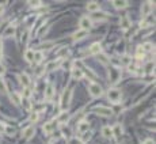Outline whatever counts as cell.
Listing matches in <instances>:
<instances>
[{"label":"cell","mask_w":156,"mask_h":144,"mask_svg":"<svg viewBox=\"0 0 156 144\" xmlns=\"http://www.w3.org/2000/svg\"><path fill=\"white\" fill-rule=\"evenodd\" d=\"M72 95H73V90L72 88H67L65 91H64L63 97H61V102H60L63 109H67L69 106V103H71V101H72Z\"/></svg>","instance_id":"1"},{"label":"cell","mask_w":156,"mask_h":144,"mask_svg":"<svg viewBox=\"0 0 156 144\" xmlns=\"http://www.w3.org/2000/svg\"><path fill=\"white\" fill-rule=\"evenodd\" d=\"M107 97H109V99L113 103H118V102H121L122 94H121V91L118 88H110L109 92H107Z\"/></svg>","instance_id":"2"},{"label":"cell","mask_w":156,"mask_h":144,"mask_svg":"<svg viewBox=\"0 0 156 144\" xmlns=\"http://www.w3.org/2000/svg\"><path fill=\"white\" fill-rule=\"evenodd\" d=\"M109 76H110V83L114 84L121 79V69L115 67H110L109 69Z\"/></svg>","instance_id":"3"},{"label":"cell","mask_w":156,"mask_h":144,"mask_svg":"<svg viewBox=\"0 0 156 144\" xmlns=\"http://www.w3.org/2000/svg\"><path fill=\"white\" fill-rule=\"evenodd\" d=\"M88 91H90L91 97L98 98V97H101L102 95V87L99 86L98 83H91L90 87H88Z\"/></svg>","instance_id":"4"},{"label":"cell","mask_w":156,"mask_h":144,"mask_svg":"<svg viewBox=\"0 0 156 144\" xmlns=\"http://www.w3.org/2000/svg\"><path fill=\"white\" fill-rule=\"evenodd\" d=\"M95 113L101 117H111L113 116V110L110 107H106V106H98V107H95Z\"/></svg>","instance_id":"5"},{"label":"cell","mask_w":156,"mask_h":144,"mask_svg":"<svg viewBox=\"0 0 156 144\" xmlns=\"http://www.w3.org/2000/svg\"><path fill=\"white\" fill-rule=\"evenodd\" d=\"M80 29L84 30V31H88V30L92 27V21H91V18H88V16H82L80 18Z\"/></svg>","instance_id":"6"},{"label":"cell","mask_w":156,"mask_h":144,"mask_svg":"<svg viewBox=\"0 0 156 144\" xmlns=\"http://www.w3.org/2000/svg\"><path fill=\"white\" fill-rule=\"evenodd\" d=\"M56 126H57V121L45 122V125H44V128H42V130L45 132V135H50V133H52L53 130L56 129Z\"/></svg>","instance_id":"7"},{"label":"cell","mask_w":156,"mask_h":144,"mask_svg":"<svg viewBox=\"0 0 156 144\" xmlns=\"http://www.w3.org/2000/svg\"><path fill=\"white\" fill-rule=\"evenodd\" d=\"M68 120H69L68 111L63 110V111H60V114L57 116V120H56V121H57L58 124H67V122H68Z\"/></svg>","instance_id":"8"},{"label":"cell","mask_w":156,"mask_h":144,"mask_svg":"<svg viewBox=\"0 0 156 144\" xmlns=\"http://www.w3.org/2000/svg\"><path fill=\"white\" fill-rule=\"evenodd\" d=\"M151 11H152V3H151V2H145L144 4H142V7H141V14H142V16L145 18L147 15H149Z\"/></svg>","instance_id":"9"},{"label":"cell","mask_w":156,"mask_h":144,"mask_svg":"<svg viewBox=\"0 0 156 144\" xmlns=\"http://www.w3.org/2000/svg\"><path fill=\"white\" fill-rule=\"evenodd\" d=\"M34 133H36V129H34V126L26 128V129L23 130V139H25V140H30V139L34 136Z\"/></svg>","instance_id":"10"},{"label":"cell","mask_w":156,"mask_h":144,"mask_svg":"<svg viewBox=\"0 0 156 144\" xmlns=\"http://www.w3.org/2000/svg\"><path fill=\"white\" fill-rule=\"evenodd\" d=\"M88 128H90V124L87 121H80L77 124V132L79 133H86L88 132Z\"/></svg>","instance_id":"11"},{"label":"cell","mask_w":156,"mask_h":144,"mask_svg":"<svg viewBox=\"0 0 156 144\" xmlns=\"http://www.w3.org/2000/svg\"><path fill=\"white\" fill-rule=\"evenodd\" d=\"M72 78L76 79V80H80V79L84 78V72L80 68H72Z\"/></svg>","instance_id":"12"},{"label":"cell","mask_w":156,"mask_h":144,"mask_svg":"<svg viewBox=\"0 0 156 144\" xmlns=\"http://www.w3.org/2000/svg\"><path fill=\"white\" fill-rule=\"evenodd\" d=\"M111 3H113V7L117 8V10L126 8V7H128V4H129V3L125 2V0H114V2H111Z\"/></svg>","instance_id":"13"},{"label":"cell","mask_w":156,"mask_h":144,"mask_svg":"<svg viewBox=\"0 0 156 144\" xmlns=\"http://www.w3.org/2000/svg\"><path fill=\"white\" fill-rule=\"evenodd\" d=\"M53 97H55V87H53L52 84H49V86L45 88V98H46L48 101H50Z\"/></svg>","instance_id":"14"},{"label":"cell","mask_w":156,"mask_h":144,"mask_svg":"<svg viewBox=\"0 0 156 144\" xmlns=\"http://www.w3.org/2000/svg\"><path fill=\"white\" fill-rule=\"evenodd\" d=\"M101 50H102V46H101V43L99 42H95V43H92V45L90 46V54H99L101 53Z\"/></svg>","instance_id":"15"},{"label":"cell","mask_w":156,"mask_h":144,"mask_svg":"<svg viewBox=\"0 0 156 144\" xmlns=\"http://www.w3.org/2000/svg\"><path fill=\"white\" fill-rule=\"evenodd\" d=\"M15 30H17V27H15V24H10V26H7V29L4 30V33H3V35L4 37H11V35H14L15 34Z\"/></svg>","instance_id":"16"},{"label":"cell","mask_w":156,"mask_h":144,"mask_svg":"<svg viewBox=\"0 0 156 144\" xmlns=\"http://www.w3.org/2000/svg\"><path fill=\"white\" fill-rule=\"evenodd\" d=\"M61 62H63V59H58L57 61H52V62H49V64L46 65V69L48 71H53V69H56V68H58L61 65Z\"/></svg>","instance_id":"17"},{"label":"cell","mask_w":156,"mask_h":144,"mask_svg":"<svg viewBox=\"0 0 156 144\" xmlns=\"http://www.w3.org/2000/svg\"><path fill=\"white\" fill-rule=\"evenodd\" d=\"M102 136L105 139H111L113 137V130L110 126H103L102 128Z\"/></svg>","instance_id":"18"},{"label":"cell","mask_w":156,"mask_h":144,"mask_svg":"<svg viewBox=\"0 0 156 144\" xmlns=\"http://www.w3.org/2000/svg\"><path fill=\"white\" fill-rule=\"evenodd\" d=\"M87 10L90 11V12H98L99 11V3L96 2H90L87 4Z\"/></svg>","instance_id":"19"},{"label":"cell","mask_w":156,"mask_h":144,"mask_svg":"<svg viewBox=\"0 0 156 144\" xmlns=\"http://www.w3.org/2000/svg\"><path fill=\"white\" fill-rule=\"evenodd\" d=\"M111 130H113V136H115L117 139H120L121 135H122V126L120 124H117L114 128H111Z\"/></svg>","instance_id":"20"},{"label":"cell","mask_w":156,"mask_h":144,"mask_svg":"<svg viewBox=\"0 0 156 144\" xmlns=\"http://www.w3.org/2000/svg\"><path fill=\"white\" fill-rule=\"evenodd\" d=\"M19 80H20V83H22V86H25L26 88H27L29 84H30V78H29V75H26V73H22V75L19 76Z\"/></svg>","instance_id":"21"},{"label":"cell","mask_w":156,"mask_h":144,"mask_svg":"<svg viewBox=\"0 0 156 144\" xmlns=\"http://www.w3.org/2000/svg\"><path fill=\"white\" fill-rule=\"evenodd\" d=\"M11 101L14 102V105L19 106L20 102H22V97H20L18 92H12V94H11Z\"/></svg>","instance_id":"22"},{"label":"cell","mask_w":156,"mask_h":144,"mask_svg":"<svg viewBox=\"0 0 156 144\" xmlns=\"http://www.w3.org/2000/svg\"><path fill=\"white\" fill-rule=\"evenodd\" d=\"M87 34H88V31H84V30H79V31H76V33L73 34V40H75V41L83 40V38H84Z\"/></svg>","instance_id":"23"},{"label":"cell","mask_w":156,"mask_h":144,"mask_svg":"<svg viewBox=\"0 0 156 144\" xmlns=\"http://www.w3.org/2000/svg\"><path fill=\"white\" fill-rule=\"evenodd\" d=\"M42 59H44V53H42L41 50H38V52H34V59H33V62H41L42 61Z\"/></svg>","instance_id":"24"},{"label":"cell","mask_w":156,"mask_h":144,"mask_svg":"<svg viewBox=\"0 0 156 144\" xmlns=\"http://www.w3.org/2000/svg\"><path fill=\"white\" fill-rule=\"evenodd\" d=\"M121 26H122L123 30H126L129 26H130V21H129L128 16H122V19H121Z\"/></svg>","instance_id":"25"},{"label":"cell","mask_w":156,"mask_h":144,"mask_svg":"<svg viewBox=\"0 0 156 144\" xmlns=\"http://www.w3.org/2000/svg\"><path fill=\"white\" fill-rule=\"evenodd\" d=\"M25 59L27 60L29 62H33V59H34V50H26V53H25Z\"/></svg>","instance_id":"26"},{"label":"cell","mask_w":156,"mask_h":144,"mask_svg":"<svg viewBox=\"0 0 156 144\" xmlns=\"http://www.w3.org/2000/svg\"><path fill=\"white\" fill-rule=\"evenodd\" d=\"M98 60L102 62V64H109V61H110L109 57H107L106 54H102V53L98 54Z\"/></svg>","instance_id":"27"},{"label":"cell","mask_w":156,"mask_h":144,"mask_svg":"<svg viewBox=\"0 0 156 144\" xmlns=\"http://www.w3.org/2000/svg\"><path fill=\"white\" fill-rule=\"evenodd\" d=\"M0 94H7V84L3 79H0Z\"/></svg>","instance_id":"28"},{"label":"cell","mask_w":156,"mask_h":144,"mask_svg":"<svg viewBox=\"0 0 156 144\" xmlns=\"http://www.w3.org/2000/svg\"><path fill=\"white\" fill-rule=\"evenodd\" d=\"M141 48H142V50H144V53L145 52H152L153 50V45L151 42H147V43H144V45H141Z\"/></svg>","instance_id":"29"},{"label":"cell","mask_w":156,"mask_h":144,"mask_svg":"<svg viewBox=\"0 0 156 144\" xmlns=\"http://www.w3.org/2000/svg\"><path fill=\"white\" fill-rule=\"evenodd\" d=\"M92 19H95V21H105V19H106V15H105V14H96V12H94L92 14ZM92 19H91V21H92Z\"/></svg>","instance_id":"30"},{"label":"cell","mask_w":156,"mask_h":144,"mask_svg":"<svg viewBox=\"0 0 156 144\" xmlns=\"http://www.w3.org/2000/svg\"><path fill=\"white\" fill-rule=\"evenodd\" d=\"M120 61H121V64H123V65H130V61H132V59L130 57H128V56H123V57H121L120 59Z\"/></svg>","instance_id":"31"},{"label":"cell","mask_w":156,"mask_h":144,"mask_svg":"<svg viewBox=\"0 0 156 144\" xmlns=\"http://www.w3.org/2000/svg\"><path fill=\"white\" fill-rule=\"evenodd\" d=\"M153 68H155V62L151 61L147 64V67H145V72L147 73H152L153 72Z\"/></svg>","instance_id":"32"},{"label":"cell","mask_w":156,"mask_h":144,"mask_svg":"<svg viewBox=\"0 0 156 144\" xmlns=\"http://www.w3.org/2000/svg\"><path fill=\"white\" fill-rule=\"evenodd\" d=\"M29 5L30 7H34V8H38L42 5V2H39V0H36V2H29Z\"/></svg>","instance_id":"33"},{"label":"cell","mask_w":156,"mask_h":144,"mask_svg":"<svg viewBox=\"0 0 156 144\" xmlns=\"http://www.w3.org/2000/svg\"><path fill=\"white\" fill-rule=\"evenodd\" d=\"M4 130H6V133L7 135H10V136H12L15 133V129L12 126H8V125H6V128H4Z\"/></svg>","instance_id":"34"},{"label":"cell","mask_w":156,"mask_h":144,"mask_svg":"<svg viewBox=\"0 0 156 144\" xmlns=\"http://www.w3.org/2000/svg\"><path fill=\"white\" fill-rule=\"evenodd\" d=\"M38 118H39V114L37 113V111H33V113H31V116H30V121L37 122V121H38Z\"/></svg>","instance_id":"35"},{"label":"cell","mask_w":156,"mask_h":144,"mask_svg":"<svg viewBox=\"0 0 156 144\" xmlns=\"http://www.w3.org/2000/svg\"><path fill=\"white\" fill-rule=\"evenodd\" d=\"M142 56H144V50H142L141 46H139V48H137V52H136V57L137 59H142Z\"/></svg>","instance_id":"36"},{"label":"cell","mask_w":156,"mask_h":144,"mask_svg":"<svg viewBox=\"0 0 156 144\" xmlns=\"http://www.w3.org/2000/svg\"><path fill=\"white\" fill-rule=\"evenodd\" d=\"M20 103H23V106H25V107L27 109V110H30L31 105H30V101H29V99H26V98H23V99H22V102H20Z\"/></svg>","instance_id":"37"},{"label":"cell","mask_w":156,"mask_h":144,"mask_svg":"<svg viewBox=\"0 0 156 144\" xmlns=\"http://www.w3.org/2000/svg\"><path fill=\"white\" fill-rule=\"evenodd\" d=\"M69 144H83V143H82V140H80V139H77V137H72L71 140H69Z\"/></svg>","instance_id":"38"},{"label":"cell","mask_w":156,"mask_h":144,"mask_svg":"<svg viewBox=\"0 0 156 144\" xmlns=\"http://www.w3.org/2000/svg\"><path fill=\"white\" fill-rule=\"evenodd\" d=\"M44 71H45V68H44V67H38V68L36 69V75H37V76H41Z\"/></svg>","instance_id":"39"},{"label":"cell","mask_w":156,"mask_h":144,"mask_svg":"<svg viewBox=\"0 0 156 144\" xmlns=\"http://www.w3.org/2000/svg\"><path fill=\"white\" fill-rule=\"evenodd\" d=\"M30 95H31V90L30 88H25V98H26V99H29Z\"/></svg>","instance_id":"40"},{"label":"cell","mask_w":156,"mask_h":144,"mask_svg":"<svg viewBox=\"0 0 156 144\" xmlns=\"http://www.w3.org/2000/svg\"><path fill=\"white\" fill-rule=\"evenodd\" d=\"M27 38H29V31H26L25 34H23V38H22V42L23 43H26L27 42Z\"/></svg>","instance_id":"41"},{"label":"cell","mask_w":156,"mask_h":144,"mask_svg":"<svg viewBox=\"0 0 156 144\" xmlns=\"http://www.w3.org/2000/svg\"><path fill=\"white\" fill-rule=\"evenodd\" d=\"M6 72V68H4V65L0 62V75H3V73Z\"/></svg>","instance_id":"42"},{"label":"cell","mask_w":156,"mask_h":144,"mask_svg":"<svg viewBox=\"0 0 156 144\" xmlns=\"http://www.w3.org/2000/svg\"><path fill=\"white\" fill-rule=\"evenodd\" d=\"M50 45H53V42H46V43H44V45H42V48L49 49V48H50Z\"/></svg>","instance_id":"43"},{"label":"cell","mask_w":156,"mask_h":144,"mask_svg":"<svg viewBox=\"0 0 156 144\" xmlns=\"http://www.w3.org/2000/svg\"><path fill=\"white\" fill-rule=\"evenodd\" d=\"M144 144H155V141H153L152 139H147V140L144 141Z\"/></svg>","instance_id":"44"},{"label":"cell","mask_w":156,"mask_h":144,"mask_svg":"<svg viewBox=\"0 0 156 144\" xmlns=\"http://www.w3.org/2000/svg\"><path fill=\"white\" fill-rule=\"evenodd\" d=\"M4 128H6V125L0 122V132H3V130H4Z\"/></svg>","instance_id":"45"},{"label":"cell","mask_w":156,"mask_h":144,"mask_svg":"<svg viewBox=\"0 0 156 144\" xmlns=\"http://www.w3.org/2000/svg\"><path fill=\"white\" fill-rule=\"evenodd\" d=\"M3 11H4V7L2 4H0V15H2V14H3Z\"/></svg>","instance_id":"46"},{"label":"cell","mask_w":156,"mask_h":144,"mask_svg":"<svg viewBox=\"0 0 156 144\" xmlns=\"http://www.w3.org/2000/svg\"><path fill=\"white\" fill-rule=\"evenodd\" d=\"M0 57H2V38H0Z\"/></svg>","instance_id":"47"},{"label":"cell","mask_w":156,"mask_h":144,"mask_svg":"<svg viewBox=\"0 0 156 144\" xmlns=\"http://www.w3.org/2000/svg\"><path fill=\"white\" fill-rule=\"evenodd\" d=\"M48 144H53V143H48Z\"/></svg>","instance_id":"48"}]
</instances>
